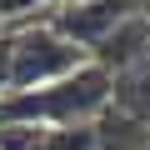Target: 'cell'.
Masks as SVG:
<instances>
[{"label": "cell", "mask_w": 150, "mask_h": 150, "mask_svg": "<svg viewBox=\"0 0 150 150\" xmlns=\"http://www.w3.org/2000/svg\"><path fill=\"white\" fill-rule=\"evenodd\" d=\"M130 10H135V0H70V5H55L50 10V25L65 40H75L85 55H95Z\"/></svg>", "instance_id": "cell-3"}, {"label": "cell", "mask_w": 150, "mask_h": 150, "mask_svg": "<svg viewBox=\"0 0 150 150\" xmlns=\"http://www.w3.org/2000/svg\"><path fill=\"white\" fill-rule=\"evenodd\" d=\"M55 5H70V0H55Z\"/></svg>", "instance_id": "cell-6"}, {"label": "cell", "mask_w": 150, "mask_h": 150, "mask_svg": "<svg viewBox=\"0 0 150 150\" xmlns=\"http://www.w3.org/2000/svg\"><path fill=\"white\" fill-rule=\"evenodd\" d=\"M85 65V50L65 40L50 20L45 25H20L10 30V90H35V85H50L60 75L80 70Z\"/></svg>", "instance_id": "cell-2"}, {"label": "cell", "mask_w": 150, "mask_h": 150, "mask_svg": "<svg viewBox=\"0 0 150 150\" xmlns=\"http://www.w3.org/2000/svg\"><path fill=\"white\" fill-rule=\"evenodd\" d=\"M110 110L140 130H150V65L120 70L115 75V90H110Z\"/></svg>", "instance_id": "cell-4"}, {"label": "cell", "mask_w": 150, "mask_h": 150, "mask_svg": "<svg viewBox=\"0 0 150 150\" xmlns=\"http://www.w3.org/2000/svg\"><path fill=\"white\" fill-rule=\"evenodd\" d=\"M110 90H115V75L100 70L95 60H85L80 70L60 75V80H50V85L5 90L0 95V120H25V125H40V130L95 125L110 110Z\"/></svg>", "instance_id": "cell-1"}, {"label": "cell", "mask_w": 150, "mask_h": 150, "mask_svg": "<svg viewBox=\"0 0 150 150\" xmlns=\"http://www.w3.org/2000/svg\"><path fill=\"white\" fill-rule=\"evenodd\" d=\"M45 0H0V25L5 20H20V15H35Z\"/></svg>", "instance_id": "cell-5"}]
</instances>
